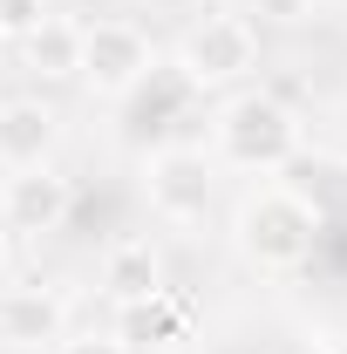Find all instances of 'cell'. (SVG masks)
<instances>
[{
  "instance_id": "cell-5",
  "label": "cell",
  "mask_w": 347,
  "mask_h": 354,
  "mask_svg": "<svg viewBox=\"0 0 347 354\" xmlns=\"http://www.w3.org/2000/svg\"><path fill=\"white\" fill-rule=\"evenodd\" d=\"M143 205H150V218L171 225V232L205 225L212 205H218L212 150H198V143H157V150L143 157Z\"/></svg>"
},
{
  "instance_id": "cell-8",
  "label": "cell",
  "mask_w": 347,
  "mask_h": 354,
  "mask_svg": "<svg viewBox=\"0 0 347 354\" xmlns=\"http://www.w3.org/2000/svg\"><path fill=\"white\" fill-rule=\"evenodd\" d=\"M62 143V116L41 95H0V171H35L55 164Z\"/></svg>"
},
{
  "instance_id": "cell-1",
  "label": "cell",
  "mask_w": 347,
  "mask_h": 354,
  "mask_svg": "<svg viewBox=\"0 0 347 354\" xmlns=\"http://www.w3.org/2000/svg\"><path fill=\"white\" fill-rule=\"evenodd\" d=\"M320 212H313V198H306L300 184H286V177H259L245 198H238V212H232V252L265 272V279H286V272H300L313 259V245H320Z\"/></svg>"
},
{
  "instance_id": "cell-10",
  "label": "cell",
  "mask_w": 347,
  "mask_h": 354,
  "mask_svg": "<svg viewBox=\"0 0 347 354\" xmlns=\"http://www.w3.org/2000/svg\"><path fill=\"white\" fill-rule=\"evenodd\" d=\"M21 48V68L35 75V82H75V68H82V21H68V14H48L41 28L28 35Z\"/></svg>"
},
{
  "instance_id": "cell-13",
  "label": "cell",
  "mask_w": 347,
  "mask_h": 354,
  "mask_svg": "<svg viewBox=\"0 0 347 354\" xmlns=\"http://www.w3.org/2000/svg\"><path fill=\"white\" fill-rule=\"evenodd\" d=\"M48 14H55V0H0V35H7V48L28 41Z\"/></svg>"
},
{
  "instance_id": "cell-11",
  "label": "cell",
  "mask_w": 347,
  "mask_h": 354,
  "mask_svg": "<svg viewBox=\"0 0 347 354\" xmlns=\"http://www.w3.org/2000/svg\"><path fill=\"white\" fill-rule=\"evenodd\" d=\"M116 334L130 348H171V341L191 334V313H184V300H177L171 286H157V293H143L130 307H116Z\"/></svg>"
},
{
  "instance_id": "cell-9",
  "label": "cell",
  "mask_w": 347,
  "mask_h": 354,
  "mask_svg": "<svg viewBox=\"0 0 347 354\" xmlns=\"http://www.w3.org/2000/svg\"><path fill=\"white\" fill-rule=\"evenodd\" d=\"M102 293H109V307H130L143 293H157L164 286V252L150 245V239H116L109 252H102Z\"/></svg>"
},
{
  "instance_id": "cell-6",
  "label": "cell",
  "mask_w": 347,
  "mask_h": 354,
  "mask_svg": "<svg viewBox=\"0 0 347 354\" xmlns=\"http://www.w3.org/2000/svg\"><path fill=\"white\" fill-rule=\"evenodd\" d=\"M68 212H75V184L55 171V164L0 177V225H7L14 239H48V232L68 225Z\"/></svg>"
},
{
  "instance_id": "cell-17",
  "label": "cell",
  "mask_w": 347,
  "mask_h": 354,
  "mask_svg": "<svg viewBox=\"0 0 347 354\" xmlns=\"http://www.w3.org/2000/svg\"><path fill=\"white\" fill-rule=\"evenodd\" d=\"M150 7H164V14H191L198 0H150Z\"/></svg>"
},
{
  "instance_id": "cell-4",
  "label": "cell",
  "mask_w": 347,
  "mask_h": 354,
  "mask_svg": "<svg viewBox=\"0 0 347 354\" xmlns=\"http://www.w3.org/2000/svg\"><path fill=\"white\" fill-rule=\"evenodd\" d=\"M157 75V41L150 28L130 21V14H102V21H82V82L88 102H130L136 88Z\"/></svg>"
},
{
  "instance_id": "cell-3",
  "label": "cell",
  "mask_w": 347,
  "mask_h": 354,
  "mask_svg": "<svg viewBox=\"0 0 347 354\" xmlns=\"http://www.w3.org/2000/svg\"><path fill=\"white\" fill-rule=\"evenodd\" d=\"M171 68H177V82L198 88V95H232V88H245L259 75V28L245 14H232V7H205L177 35Z\"/></svg>"
},
{
  "instance_id": "cell-18",
  "label": "cell",
  "mask_w": 347,
  "mask_h": 354,
  "mask_svg": "<svg viewBox=\"0 0 347 354\" xmlns=\"http://www.w3.org/2000/svg\"><path fill=\"white\" fill-rule=\"evenodd\" d=\"M0 55H7V35H0Z\"/></svg>"
},
{
  "instance_id": "cell-2",
  "label": "cell",
  "mask_w": 347,
  "mask_h": 354,
  "mask_svg": "<svg viewBox=\"0 0 347 354\" xmlns=\"http://www.w3.org/2000/svg\"><path fill=\"white\" fill-rule=\"evenodd\" d=\"M306 150V123L272 95V88H232L212 116V164H232V171L252 177H279L286 164H300Z\"/></svg>"
},
{
  "instance_id": "cell-16",
  "label": "cell",
  "mask_w": 347,
  "mask_h": 354,
  "mask_svg": "<svg viewBox=\"0 0 347 354\" xmlns=\"http://www.w3.org/2000/svg\"><path fill=\"white\" fill-rule=\"evenodd\" d=\"M313 354H347V334H327V341H320Z\"/></svg>"
},
{
  "instance_id": "cell-15",
  "label": "cell",
  "mask_w": 347,
  "mask_h": 354,
  "mask_svg": "<svg viewBox=\"0 0 347 354\" xmlns=\"http://www.w3.org/2000/svg\"><path fill=\"white\" fill-rule=\"evenodd\" d=\"M7 266H14V232L0 225V279H7Z\"/></svg>"
},
{
  "instance_id": "cell-7",
  "label": "cell",
  "mask_w": 347,
  "mask_h": 354,
  "mask_svg": "<svg viewBox=\"0 0 347 354\" xmlns=\"http://www.w3.org/2000/svg\"><path fill=\"white\" fill-rule=\"evenodd\" d=\"M68 334V293L62 286H0V348L41 354Z\"/></svg>"
},
{
  "instance_id": "cell-14",
  "label": "cell",
  "mask_w": 347,
  "mask_h": 354,
  "mask_svg": "<svg viewBox=\"0 0 347 354\" xmlns=\"http://www.w3.org/2000/svg\"><path fill=\"white\" fill-rule=\"evenodd\" d=\"M55 354H136V348L116 334V327H82V334H62Z\"/></svg>"
},
{
  "instance_id": "cell-12",
  "label": "cell",
  "mask_w": 347,
  "mask_h": 354,
  "mask_svg": "<svg viewBox=\"0 0 347 354\" xmlns=\"http://www.w3.org/2000/svg\"><path fill=\"white\" fill-rule=\"evenodd\" d=\"M313 14H320V0H245V21L252 28H279V35L313 28Z\"/></svg>"
}]
</instances>
